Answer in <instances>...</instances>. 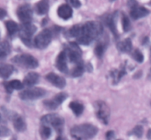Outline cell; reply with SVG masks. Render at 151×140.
Wrapping results in <instances>:
<instances>
[{
	"label": "cell",
	"instance_id": "74e56055",
	"mask_svg": "<svg viewBox=\"0 0 151 140\" xmlns=\"http://www.w3.org/2000/svg\"><path fill=\"white\" fill-rule=\"evenodd\" d=\"M150 60H151V51H150Z\"/></svg>",
	"mask_w": 151,
	"mask_h": 140
},
{
	"label": "cell",
	"instance_id": "52a82bcc",
	"mask_svg": "<svg viewBox=\"0 0 151 140\" xmlns=\"http://www.w3.org/2000/svg\"><path fill=\"white\" fill-rule=\"evenodd\" d=\"M52 39V32L49 29H43L34 39V44L35 47L40 50H44L47 48L49 44L51 43Z\"/></svg>",
	"mask_w": 151,
	"mask_h": 140
},
{
	"label": "cell",
	"instance_id": "7402d4cb",
	"mask_svg": "<svg viewBox=\"0 0 151 140\" xmlns=\"http://www.w3.org/2000/svg\"><path fill=\"white\" fill-rule=\"evenodd\" d=\"M50 5L48 1H38L35 5V12L38 15H45L48 13Z\"/></svg>",
	"mask_w": 151,
	"mask_h": 140
},
{
	"label": "cell",
	"instance_id": "7a4b0ae2",
	"mask_svg": "<svg viewBox=\"0 0 151 140\" xmlns=\"http://www.w3.org/2000/svg\"><path fill=\"white\" fill-rule=\"evenodd\" d=\"M97 132V127L87 123L75 125L70 131L72 136L76 140H88L95 136Z\"/></svg>",
	"mask_w": 151,
	"mask_h": 140
},
{
	"label": "cell",
	"instance_id": "f546056e",
	"mask_svg": "<svg viewBox=\"0 0 151 140\" xmlns=\"http://www.w3.org/2000/svg\"><path fill=\"white\" fill-rule=\"evenodd\" d=\"M105 50H106V45L103 43H98L94 49V53L97 57H101L104 54Z\"/></svg>",
	"mask_w": 151,
	"mask_h": 140
},
{
	"label": "cell",
	"instance_id": "5b68a950",
	"mask_svg": "<svg viewBox=\"0 0 151 140\" xmlns=\"http://www.w3.org/2000/svg\"><path fill=\"white\" fill-rule=\"evenodd\" d=\"M37 27L32 24H22L19 30V37L27 47L32 46V37L36 32Z\"/></svg>",
	"mask_w": 151,
	"mask_h": 140
},
{
	"label": "cell",
	"instance_id": "6da1fadb",
	"mask_svg": "<svg viewBox=\"0 0 151 140\" xmlns=\"http://www.w3.org/2000/svg\"><path fill=\"white\" fill-rule=\"evenodd\" d=\"M103 28L98 22L90 21L80 26L77 41L83 45H88L103 33Z\"/></svg>",
	"mask_w": 151,
	"mask_h": 140
},
{
	"label": "cell",
	"instance_id": "9a60e30c",
	"mask_svg": "<svg viewBox=\"0 0 151 140\" xmlns=\"http://www.w3.org/2000/svg\"><path fill=\"white\" fill-rule=\"evenodd\" d=\"M9 118L13 120V127H14L15 130H16V131H19V132H24V131L26 130V123H25L23 118L21 116H19V114H17V113L12 114V113H10V117Z\"/></svg>",
	"mask_w": 151,
	"mask_h": 140
},
{
	"label": "cell",
	"instance_id": "d590c367",
	"mask_svg": "<svg viewBox=\"0 0 151 140\" xmlns=\"http://www.w3.org/2000/svg\"><path fill=\"white\" fill-rule=\"evenodd\" d=\"M7 16V12H6L3 8L0 9V18H1V19H4V16Z\"/></svg>",
	"mask_w": 151,
	"mask_h": 140
},
{
	"label": "cell",
	"instance_id": "83f0119b",
	"mask_svg": "<svg viewBox=\"0 0 151 140\" xmlns=\"http://www.w3.org/2000/svg\"><path fill=\"white\" fill-rule=\"evenodd\" d=\"M122 29L124 32H128L131 28V24L130 19L125 13H122Z\"/></svg>",
	"mask_w": 151,
	"mask_h": 140
},
{
	"label": "cell",
	"instance_id": "277c9868",
	"mask_svg": "<svg viewBox=\"0 0 151 140\" xmlns=\"http://www.w3.org/2000/svg\"><path fill=\"white\" fill-rule=\"evenodd\" d=\"M65 52L71 63L81 64L82 60V51L77 43L70 42L65 45Z\"/></svg>",
	"mask_w": 151,
	"mask_h": 140
},
{
	"label": "cell",
	"instance_id": "d6a6232c",
	"mask_svg": "<svg viewBox=\"0 0 151 140\" xmlns=\"http://www.w3.org/2000/svg\"><path fill=\"white\" fill-rule=\"evenodd\" d=\"M10 134V130L7 128L4 127V125L1 126V136H7Z\"/></svg>",
	"mask_w": 151,
	"mask_h": 140
},
{
	"label": "cell",
	"instance_id": "8992f818",
	"mask_svg": "<svg viewBox=\"0 0 151 140\" xmlns=\"http://www.w3.org/2000/svg\"><path fill=\"white\" fill-rule=\"evenodd\" d=\"M13 63L27 69H35L38 66V61L35 57L29 54L16 55L12 59Z\"/></svg>",
	"mask_w": 151,
	"mask_h": 140
},
{
	"label": "cell",
	"instance_id": "30bf717a",
	"mask_svg": "<svg viewBox=\"0 0 151 140\" xmlns=\"http://www.w3.org/2000/svg\"><path fill=\"white\" fill-rule=\"evenodd\" d=\"M17 16L23 24L31 23L32 19V10L28 4L21 5L17 10Z\"/></svg>",
	"mask_w": 151,
	"mask_h": 140
},
{
	"label": "cell",
	"instance_id": "f1b7e54d",
	"mask_svg": "<svg viewBox=\"0 0 151 140\" xmlns=\"http://www.w3.org/2000/svg\"><path fill=\"white\" fill-rule=\"evenodd\" d=\"M84 66L83 63H81V64H78L72 69V72H71V75L74 78H78V77L81 76V75L83 74L84 72Z\"/></svg>",
	"mask_w": 151,
	"mask_h": 140
},
{
	"label": "cell",
	"instance_id": "ba28073f",
	"mask_svg": "<svg viewBox=\"0 0 151 140\" xmlns=\"http://www.w3.org/2000/svg\"><path fill=\"white\" fill-rule=\"evenodd\" d=\"M46 94L47 91L45 89L39 87H35L21 91L19 96L23 100H34L42 98Z\"/></svg>",
	"mask_w": 151,
	"mask_h": 140
},
{
	"label": "cell",
	"instance_id": "f35d334b",
	"mask_svg": "<svg viewBox=\"0 0 151 140\" xmlns=\"http://www.w3.org/2000/svg\"><path fill=\"white\" fill-rule=\"evenodd\" d=\"M118 140H121V139H118Z\"/></svg>",
	"mask_w": 151,
	"mask_h": 140
},
{
	"label": "cell",
	"instance_id": "ac0fdd59",
	"mask_svg": "<svg viewBox=\"0 0 151 140\" xmlns=\"http://www.w3.org/2000/svg\"><path fill=\"white\" fill-rule=\"evenodd\" d=\"M4 87L6 90V92L11 94L13 90H22L24 88V83L18 80H13L10 81H6L4 83Z\"/></svg>",
	"mask_w": 151,
	"mask_h": 140
},
{
	"label": "cell",
	"instance_id": "ffe728a7",
	"mask_svg": "<svg viewBox=\"0 0 151 140\" xmlns=\"http://www.w3.org/2000/svg\"><path fill=\"white\" fill-rule=\"evenodd\" d=\"M116 47L122 52H129L132 50V41L130 38H126L123 41L118 42Z\"/></svg>",
	"mask_w": 151,
	"mask_h": 140
},
{
	"label": "cell",
	"instance_id": "4316f807",
	"mask_svg": "<svg viewBox=\"0 0 151 140\" xmlns=\"http://www.w3.org/2000/svg\"><path fill=\"white\" fill-rule=\"evenodd\" d=\"M51 134L52 130L49 126L42 125L40 128V135H41V137L43 140L48 139L51 136Z\"/></svg>",
	"mask_w": 151,
	"mask_h": 140
},
{
	"label": "cell",
	"instance_id": "603a6c76",
	"mask_svg": "<svg viewBox=\"0 0 151 140\" xmlns=\"http://www.w3.org/2000/svg\"><path fill=\"white\" fill-rule=\"evenodd\" d=\"M69 106L71 108V110L73 111V113L78 116L82 114L83 112L84 111L83 105L78 103V102H75V101L71 102V103H69Z\"/></svg>",
	"mask_w": 151,
	"mask_h": 140
},
{
	"label": "cell",
	"instance_id": "9c48e42d",
	"mask_svg": "<svg viewBox=\"0 0 151 140\" xmlns=\"http://www.w3.org/2000/svg\"><path fill=\"white\" fill-rule=\"evenodd\" d=\"M94 109L97 118L103 124L107 125L110 117V109L108 105L103 101H97L94 103Z\"/></svg>",
	"mask_w": 151,
	"mask_h": 140
},
{
	"label": "cell",
	"instance_id": "4dcf8cb0",
	"mask_svg": "<svg viewBox=\"0 0 151 140\" xmlns=\"http://www.w3.org/2000/svg\"><path fill=\"white\" fill-rule=\"evenodd\" d=\"M132 57L138 63H142L144 60V55L139 49H136L134 50V52H132Z\"/></svg>",
	"mask_w": 151,
	"mask_h": 140
},
{
	"label": "cell",
	"instance_id": "4fadbf2b",
	"mask_svg": "<svg viewBox=\"0 0 151 140\" xmlns=\"http://www.w3.org/2000/svg\"><path fill=\"white\" fill-rule=\"evenodd\" d=\"M116 19H117V14H116V12H115V13H112V14L106 16L104 21L106 24L107 25L108 27L111 31V32L114 35L115 38H117L119 37V34H118V31L116 26Z\"/></svg>",
	"mask_w": 151,
	"mask_h": 140
},
{
	"label": "cell",
	"instance_id": "1f68e13d",
	"mask_svg": "<svg viewBox=\"0 0 151 140\" xmlns=\"http://www.w3.org/2000/svg\"><path fill=\"white\" fill-rule=\"evenodd\" d=\"M130 134H131V135L136 136L138 137V138H140L143 134L142 126H141V125H137V126H135V128L131 131Z\"/></svg>",
	"mask_w": 151,
	"mask_h": 140
},
{
	"label": "cell",
	"instance_id": "3957f363",
	"mask_svg": "<svg viewBox=\"0 0 151 140\" xmlns=\"http://www.w3.org/2000/svg\"><path fill=\"white\" fill-rule=\"evenodd\" d=\"M41 122L42 125L52 126L53 128L59 134H61L63 131L64 119L57 113H50L42 116L41 118Z\"/></svg>",
	"mask_w": 151,
	"mask_h": 140
},
{
	"label": "cell",
	"instance_id": "8fae6325",
	"mask_svg": "<svg viewBox=\"0 0 151 140\" xmlns=\"http://www.w3.org/2000/svg\"><path fill=\"white\" fill-rule=\"evenodd\" d=\"M68 95L65 92H60L59 94H56L52 99L50 100H44V107L49 110H55L57 108L61 103L67 98Z\"/></svg>",
	"mask_w": 151,
	"mask_h": 140
},
{
	"label": "cell",
	"instance_id": "d6986e66",
	"mask_svg": "<svg viewBox=\"0 0 151 140\" xmlns=\"http://www.w3.org/2000/svg\"><path fill=\"white\" fill-rule=\"evenodd\" d=\"M39 80V75L36 72H29L24 78V85L28 87H32L34 85L38 83Z\"/></svg>",
	"mask_w": 151,
	"mask_h": 140
},
{
	"label": "cell",
	"instance_id": "d4e9b609",
	"mask_svg": "<svg viewBox=\"0 0 151 140\" xmlns=\"http://www.w3.org/2000/svg\"><path fill=\"white\" fill-rule=\"evenodd\" d=\"M126 74V71H125V67L123 66L122 67V69H119V70H114L113 72L111 73V75L113 78L114 79V83L116 84L117 83H119V81L120 80L121 78L124 76V75Z\"/></svg>",
	"mask_w": 151,
	"mask_h": 140
},
{
	"label": "cell",
	"instance_id": "ab89813d",
	"mask_svg": "<svg viewBox=\"0 0 151 140\" xmlns=\"http://www.w3.org/2000/svg\"><path fill=\"white\" fill-rule=\"evenodd\" d=\"M63 140H64V139H63Z\"/></svg>",
	"mask_w": 151,
	"mask_h": 140
},
{
	"label": "cell",
	"instance_id": "cb8c5ba5",
	"mask_svg": "<svg viewBox=\"0 0 151 140\" xmlns=\"http://www.w3.org/2000/svg\"><path fill=\"white\" fill-rule=\"evenodd\" d=\"M5 25L6 27H7V32H8L9 35H11L12 36V35L16 34L19 30V25L17 24V23H16V22L12 20H9L7 22H6Z\"/></svg>",
	"mask_w": 151,
	"mask_h": 140
},
{
	"label": "cell",
	"instance_id": "44dd1931",
	"mask_svg": "<svg viewBox=\"0 0 151 140\" xmlns=\"http://www.w3.org/2000/svg\"><path fill=\"white\" fill-rule=\"evenodd\" d=\"M14 67L10 64H1L0 67V75L3 79H7L13 74Z\"/></svg>",
	"mask_w": 151,
	"mask_h": 140
},
{
	"label": "cell",
	"instance_id": "2e32d148",
	"mask_svg": "<svg viewBox=\"0 0 151 140\" xmlns=\"http://www.w3.org/2000/svg\"><path fill=\"white\" fill-rule=\"evenodd\" d=\"M149 13H150V11L147 8L142 7V6L137 5L134 7V8L131 9V12H130V15H131V18L133 19L137 20L139 19L147 16L149 14Z\"/></svg>",
	"mask_w": 151,
	"mask_h": 140
},
{
	"label": "cell",
	"instance_id": "7c38bea8",
	"mask_svg": "<svg viewBox=\"0 0 151 140\" xmlns=\"http://www.w3.org/2000/svg\"><path fill=\"white\" fill-rule=\"evenodd\" d=\"M46 79L50 83H52L53 85L58 88H63L66 86V80L63 77L56 75L54 72H50L49 74H47L46 75Z\"/></svg>",
	"mask_w": 151,
	"mask_h": 140
},
{
	"label": "cell",
	"instance_id": "e0dca14e",
	"mask_svg": "<svg viewBox=\"0 0 151 140\" xmlns=\"http://www.w3.org/2000/svg\"><path fill=\"white\" fill-rule=\"evenodd\" d=\"M72 13H73L72 8L67 4H61L58 8V15L63 20H68V19H71L72 16Z\"/></svg>",
	"mask_w": 151,
	"mask_h": 140
},
{
	"label": "cell",
	"instance_id": "e575fe53",
	"mask_svg": "<svg viewBox=\"0 0 151 140\" xmlns=\"http://www.w3.org/2000/svg\"><path fill=\"white\" fill-rule=\"evenodd\" d=\"M114 132L113 131H109L106 133V137L107 140H113L114 138Z\"/></svg>",
	"mask_w": 151,
	"mask_h": 140
},
{
	"label": "cell",
	"instance_id": "484cf974",
	"mask_svg": "<svg viewBox=\"0 0 151 140\" xmlns=\"http://www.w3.org/2000/svg\"><path fill=\"white\" fill-rule=\"evenodd\" d=\"M10 52V46L7 41H4L1 43V47H0V57L1 59L7 57Z\"/></svg>",
	"mask_w": 151,
	"mask_h": 140
},
{
	"label": "cell",
	"instance_id": "8d00e7d4",
	"mask_svg": "<svg viewBox=\"0 0 151 140\" xmlns=\"http://www.w3.org/2000/svg\"><path fill=\"white\" fill-rule=\"evenodd\" d=\"M147 139H148V140H151V129L149 130L148 132H147Z\"/></svg>",
	"mask_w": 151,
	"mask_h": 140
},
{
	"label": "cell",
	"instance_id": "5bb4252c",
	"mask_svg": "<svg viewBox=\"0 0 151 140\" xmlns=\"http://www.w3.org/2000/svg\"><path fill=\"white\" fill-rule=\"evenodd\" d=\"M66 59H67V55L65 51H61L58 55L55 61V66L57 69L60 72L63 73H67L68 72V66L67 63H66Z\"/></svg>",
	"mask_w": 151,
	"mask_h": 140
},
{
	"label": "cell",
	"instance_id": "836d02e7",
	"mask_svg": "<svg viewBox=\"0 0 151 140\" xmlns=\"http://www.w3.org/2000/svg\"><path fill=\"white\" fill-rule=\"evenodd\" d=\"M69 1V2L74 7H75V8H79V7L81 6V1H78V0H70V1Z\"/></svg>",
	"mask_w": 151,
	"mask_h": 140
}]
</instances>
